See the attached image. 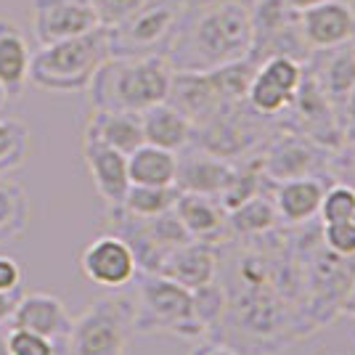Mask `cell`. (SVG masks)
I'll use <instances>...</instances> for the list:
<instances>
[{"mask_svg": "<svg viewBox=\"0 0 355 355\" xmlns=\"http://www.w3.org/2000/svg\"><path fill=\"white\" fill-rule=\"evenodd\" d=\"M268 119L273 117L257 114L247 104V98L236 101V104H228L223 106L220 112H215L207 122L193 128L191 146L234 162L236 157H247L257 144H263V138H266L263 128H266Z\"/></svg>", "mask_w": 355, "mask_h": 355, "instance_id": "7", "label": "cell"}, {"mask_svg": "<svg viewBox=\"0 0 355 355\" xmlns=\"http://www.w3.org/2000/svg\"><path fill=\"white\" fill-rule=\"evenodd\" d=\"M300 30L311 51H326L355 40V6L347 0H326L300 11Z\"/></svg>", "mask_w": 355, "mask_h": 355, "instance_id": "14", "label": "cell"}, {"mask_svg": "<svg viewBox=\"0 0 355 355\" xmlns=\"http://www.w3.org/2000/svg\"><path fill=\"white\" fill-rule=\"evenodd\" d=\"M112 56L109 30H96L77 35L69 40L40 45L30 61V83L51 93H80L88 90L93 74Z\"/></svg>", "mask_w": 355, "mask_h": 355, "instance_id": "3", "label": "cell"}, {"mask_svg": "<svg viewBox=\"0 0 355 355\" xmlns=\"http://www.w3.org/2000/svg\"><path fill=\"white\" fill-rule=\"evenodd\" d=\"M141 128H144V144L167 148V151H183L191 146L193 122L173 104H154L141 112Z\"/></svg>", "mask_w": 355, "mask_h": 355, "instance_id": "23", "label": "cell"}, {"mask_svg": "<svg viewBox=\"0 0 355 355\" xmlns=\"http://www.w3.org/2000/svg\"><path fill=\"white\" fill-rule=\"evenodd\" d=\"M159 273L186 289H199L220 276V247L209 241L189 239L167 252Z\"/></svg>", "mask_w": 355, "mask_h": 355, "instance_id": "15", "label": "cell"}, {"mask_svg": "<svg viewBox=\"0 0 355 355\" xmlns=\"http://www.w3.org/2000/svg\"><path fill=\"white\" fill-rule=\"evenodd\" d=\"M133 297L104 295L72 318L67 355H125L133 329Z\"/></svg>", "mask_w": 355, "mask_h": 355, "instance_id": "6", "label": "cell"}, {"mask_svg": "<svg viewBox=\"0 0 355 355\" xmlns=\"http://www.w3.org/2000/svg\"><path fill=\"white\" fill-rule=\"evenodd\" d=\"M355 212V189L347 183H334L326 186L321 207H318V218L321 223H342L353 220Z\"/></svg>", "mask_w": 355, "mask_h": 355, "instance_id": "31", "label": "cell"}, {"mask_svg": "<svg viewBox=\"0 0 355 355\" xmlns=\"http://www.w3.org/2000/svg\"><path fill=\"white\" fill-rule=\"evenodd\" d=\"M173 212L186 228V234L196 241H209L218 247L220 241H228V212L223 209L218 196L180 191L173 205Z\"/></svg>", "mask_w": 355, "mask_h": 355, "instance_id": "18", "label": "cell"}, {"mask_svg": "<svg viewBox=\"0 0 355 355\" xmlns=\"http://www.w3.org/2000/svg\"><path fill=\"white\" fill-rule=\"evenodd\" d=\"M24 282V268L11 254L0 252V292H21Z\"/></svg>", "mask_w": 355, "mask_h": 355, "instance_id": "35", "label": "cell"}, {"mask_svg": "<svg viewBox=\"0 0 355 355\" xmlns=\"http://www.w3.org/2000/svg\"><path fill=\"white\" fill-rule=\"evenodd\" d=\"M83 159H85V167L93 178V186H96L98 196L106 202V207H122L125 193L130 189L128 154L106 146L96 138L83 135Z\"/></svg>", "mask_w": 355, "mask_h": 355, "instance_id": "16", "label": "cell"}, {"mask_svg": "<svg viewBox=\"0 0 355 355\" xmlns=\"http://www.w3.org/2000/svg\"><path fill=\"white\" fill-rule=\"evenodd\" d=\"M326 151L329 148L318 146L308 135L286 130L268 144V148L260 154V162H263V173L273 183H279L289 178L318 175V167L326 162Z\"/></svg>", "mask_w": 355, "mask_h": 355, "instance_id": "13", "label": "cell"}, {"mask_svg": "<svg viewBox=\"0 0 355 355\" xmlns=\"http://www.w3.org/2000/svg\"><path fill=\"white\" fill-rule=\"evenodd\" d=\"M276 223H279V215L273 207V199L266 193H257L250 202H244L228 212V241L263 236V234L276 228Z\"/></svg>", "mask_w": 355, "mask_h": 355, "instance_id": "26", "label": "cell"}, {"mask_svg": "<svg viewBox=\"0 0 355 355\" xmlns=\"http://www.w3.org/2000/svg\"><path fill=\"white\" fill-rule=\"evenodd\" d=\"M231 170H234V162L220 159L215 154H207V151L196 146H189L178 151L175 189L178 191L220 196L228 178H231Z\"/></svg>", "mask_w": 355, "mask_h": 355, "instance_id": "20", "label": "cell"}, {"mask_svg": "<svg viewBox=\"0 0 355 355\" xmlns=\"http://www.w3.org/2000/svg\"><path fill=\"white\" fill-rule=\"evenodd\" d=\"M85 138H96L122 154H130L144 144L141 114L117 109H93L85 125Z\"/></svg>", "mask_w": 355, "mask_h": 355, "instance_id": "24", "label": "cell"}, {"mask_svg": "<svg viewBox=\"0 0 355 355\" xmlns=\"http://www.w3.org/2000/svg\"><path fill=\"white\" fill-rule=\"evenodd\" d=\"M61 342H53L43 337V334H35V331H27V329H11L6 331V353L8 355H59Z\"/></svg>", "mask_w": 355, "mask_h": 355, "instance_id": "32", "label": "cell"}, {"mask_svg": "<svg viewBox=\"0 0 355 355\" xmlns=\"http://www.w3.org/2000/svg\"><path fill=\"white\" fill-rule=\"evenodd\" d=\"M193 297V313L199 318V324L205 329V334H215L223 326L225 311H228V295L225 286L220 284V279L205 284L199 289H191Z\"/></svg>", "mask_w": 355, "mask_h": 355, "instance_id": "30", "label": "cell"}, {"mask_svg": "<svg viewBox=\"0 0 355 355\" xmlns=\"http://www.w3.org/2000/svg\"><path fill=\"white\" fill-rule=\"evenodd\" d=\"M324 191L326 183L318 175L289 178V180L273 183L270 199H273L279 220H284L286 225H305L318 218Z\"/></svg>", "mask_w": 355, "mask_h": 355, "instance_id": "21", "label": "cell"}, {"mask_svg": "<svg viewBox=\"0 0 355 355\" xmlns=\"http://www.w3.org/2000/svg\"><path fill=\"white\" fill-rule=\"evenodd\" d=\"M11 329H27L35 334H43L48 340H67L72 329V315L67 305L56 295L48 292H27L19 297L14 313H11Z\"/></svg>", "mask_w": 355, "mask_h": 355, "instance_id": "17", "label": "cell"}, {"mask_svg": "<svg viewBox=\"0 0 355 355\" xmlns=\"http://www.w3.org/2000/svg\"><path fill=\"white\" fill-rule=\"evenodd\" d=\"M353 48H355V40H353Z\"/></svg>", "mask_w": 355, "mask_h": 355, "instance_id": "43", "label": "cell"}, {"mask_svg": "<svg viewBox=\"0 0 355 355\" xmlns=\"http://www.w3.org/2000/svg\"><path fill=\"white\" fill-rule=\"evenodd\" d=\"M254 0H183L164 51L173 69H215L250 59Z\"/></svg>", "mask_w": 355, "mask_h": 355, "instance_id": "1", "label": "cell"}, {"mask_svg": "<svg viewBox=\"0 0 355 355\" xmlns=\"http://www.w3.org/2000/svg\"><path fill=\"white\" fill-rule=\"evenodd\" d=\"M311 53L313 51L300 30V11H295L286 0H254L250 51L254 64L270 56H289L305 64Z\"/></svg>", "mask_w": 355, "mask_h": 355, "instance_id": "9", "label": "cell"}, {"mask_svg": "<svg viewBox=\"0 0 355 355\" xmlns=\"http://www.w3.org/2000/svg\"><path fill=\"white\" fill-rule=\"evenodd\" d=\"M80 273L90 284L117 292L138 276V263L130 244L117 234L106 231L88 241V247L80 252Z\"/></svg>", "mask_w": 355, "mask_h": 355, "instance_id": "11", "label": "cell"}, {"mask_svg": "<svg viewBox=\"0 0 355 355\" xmlns=\"http://www.w3.org/2000/svg\"><path fill=\"white\" fill-rule=\"evenodd\" d=\"M340 313H347V315H353L355 318V273H353V279H350V284H347V292H345Z\"/></svg>", "mask_w": 355, "mask_h": 355, "instance_id": "38", "label": "cell"}, {"mask_svg": "<svg viewBox=\"0 0 355 355\" xmlns=\"http://www.w3.org/2000/svg\"><path fill=\"white\" fill-rule=\"evenodd\" d=\"M30 11L37 45L69 40L101 27L90 0H32Z\"/></svg>", "mask_w": 355, "mask_h": 355, "instance_id": "12", "label": "cell"}, {"mask_svg": "<svg viewBox=\"0 0 355 355\" xmlns=\"http://www.w3.org/2000/svg\"><path fill=\"white\" fill-rule=\"evenodd\" d=\"M19 297H21V292H0V326H8Z\"/></svg>", "mask_w": 355, "mask_h": 355, "instance_id": "37", "label": "cell"}, {"mask_svg": "<svg viewBox=\"0 0 355 355\" xmlns=\"http://www.w3.org/2000/svg\"><path fill=\"white\" fill-rule=\"evenodd\" d=\"M148 0H90L93 11L98 16V24L112 30L122 24L128 16H133L138 8H144Z\"/></svg>", "mask_w": 355, "mask_h": 355, "instance_id": "34", "label": "cell"}, {"mask_svg": "<svg viewBox=\"0 0 355 355\" xmlns=\"http://www.w3.org/2000/svg\"><path fill=\"white\" fill-rule=\"evenodd\" d=\"M30 146V125L24 119L0 117V175H8L27 162Z\"/></svg>", "mask_w": 355, "mask_h": 355, "instance_id": "28", "label": "cell"}, {"mask_svg": "<svg viewBox=\"0 0 355 355\" xmlns=\"http://www.w3.org/2000/svg\"><path fill=\"white\" fill-rule=\"evenodd\" d=\"M133 308L135 334H170L180 340L207 337L193 313L191 289L162 273H141Z\"/></svg>", "mask_w": 355, "mask_h": 355, "instance_id": "5", "label": "cell"}, {"mask_svg": "<svg viewBox=\"0 0 355 355\" xmlns=\"http://www.w3.org/2000/svg\"><path fill=\"white\" fill-rule=\"evenodd\" d=\"M189 355H244V353H239L236 347H231L228 342L223 340H207V342H199Z\"/></svg>", "mask_w": 355, "mask_h": 355, "instance_id": "36", "label": "cell"}, {"mask_svg": "<svg viewBox=\"0 0 355 355\" xmlns=\"http://www.w3.org/2000/svg\"><path fill=\"white\" fill-rule=\"evenodd\" d=\"M0 355H8L6 353V334L3 331H0Z\"/></svg>", "mask_w": 355, "mask_h": 355, "instance_id": "40", "label": "cell"}, {"mask_svg": "<svg viewBox=\"0 0 355 355\" xmlns=\"http://www.w3.org/2000/svg\"><path fill=\"white\" fill-rule=\"evenodd\" d=\"M305 69L313 74V80L321 85L326 98L342 112V104L347 98V93L355 85V48L353 43L337 45V48H326V51H313Z\"/></svg>", "mask_w": 355, "mask_h": 355, "instance_id": "19", "label": "cell"}, {"mask_svg": "<svg viewBox=\"0 0 355 355\" xmlns=\"http://www.w3.org/2000/svg\"><path fill=\"white\" fill-rule=\"evenodd\" d=\"M30 45L14 19L0 16V88L8 98H19L30 83Z\"/></svg>", "mask_w": 355, "mask_h": 355, "instance_id": "22", "label": "cell"}, {"mask_svg": "<svg viewBox=\"0 0 355 355\" xmlns=\"http://www.w3.org/2000/svg\"><path fill=\"white\" fill-rule=\"evenodd\" d=\"M295 11H305V8H311V6H318V3H326V0H286ZM347 3H353V0H347Z\"/></svg>", "mask_w": 355, "mask_h": 355, "instance_id": "39", "label": "cell"}, {"mask_svg": "<svg viewBox=\"0 0 355 355\" xmlns=\"http://www.w3.org/2000/svg\"><path fill=\"white\" fill-rule=\"evenodd\" d=\"M178 193L180 191L175 186H133L130 183L122 209L135 218H157V215H164L173 209Z\"/></svg>", "mask_w": 355, "mask_h": 355, "instance_id": "29", "label": "cell"}, {"mask_svg": "<svg viewBox=\"0 0 355 355\" xmlns=\"http://www.w3.org/2000/svg\"><path fill=\"white\" fill-rule=\"evenodd\" d=\"M173 67L162 53L151 56H109L88 85L93 109L144 112L167 101Z\"/></svg>", "mask_w": 355, "mask_h": 355, "instance_id": "2", "label": "cell"}, {"mask_svg": "<svg viewBox=\"0 0 355 355\" xmlns=\"http://www.w3.org/2000/svg\"><path fill=\"white\" fill-rule=\"evenodd\" d=\"M302 61L289 56H270L254 67L247 88V104L263 117H282L302 83Z\"/></svg>", "mask_w": 355, "mask_h": 355, "instance_id": "10", "label": "cell"}, {"mask_svg": "<svg viewBox=\"0 0 355 355\" xmlns=\"http://www.w3.org/2000/svg\"><path fill=\"white\" fill-rule=\"evenodd\" d=\"M254 67L257 64L252 59H241L215 69H173L167 104L183 112L196 128L207 122L215 112H220L223 106L247 98Z\"/></svg>", "mask_w": 355, "mask_h": 355, "instance_id": "4", "label": "cell"}, {"mask_svg": "<svg viewBox=\"0 0 355 355\" xmlns=\"http://www.w3.org/2000/svg\"><path fill=\"white\" fill-rule=\"evenodd\" d=\"M30 225L27 189L8 175H0V247L24 236Z\"/></svg>", "mask_w": 355, "mask_h": 355, "instance_id": "27", "label": "cell"}, {"mask_svg": "<svg viewBox=\"0 0 355 355\" xmlns=\"http://www.w3.org/2000/svg\"><path fill=\"white\" fill-rule=\"evenodd\" d=\"M6 101H8V96H6V90H3V88H0V106H3V104H6Z\"/></svg>", "mask_w": 355, "mask_h": 355, "instance_id": "41", "label": "cell"}, {"mask_svg": "<svg viewBox=\"0 0 355 355\" xmlns=\"http://www.w3.org/2000/svg\"><path fill=\"white\" fill-rule=\"evenodd\" d=\"M183 0H148L144 8L109 30L112 56H151L162 53L178 27Z\"/></svg>", "mask_w": 355, "mask_h": 355, "instance_id": "8", "label": "cell"}, {"mask_svg": "<svg viewBox=\"0 0 355 355\" xmlns=\"http://www.w3.org/2000/svg\"><path fill=\"white\" fill-rule=\"evenodd\" d=\"M353 223H355V212H353Z\"/></svg>", "mask_w": 355, "mask_h": 355, "instance_id": "42", "label": "cell"}, {"mask_svg": "<svg viewBox=\"0 0 355 355\" xmlns=\"http://www.w3.org/2000/svg\"><path fill=\"white\" fill-rule=\"evenodd\" d=\"M321 244L340 257H355V223H321Z\"/></svg>", "mask_w": 355, "mask_h": 355, "instance_id": "33", "label": "cell"}, {"mask_svg": "<svg viewBox=\"0 0 355 355\" xmlns=\"http://www.w3.org/2000/svg\"><path fill=\"white\" fill-rule=\"evenodd\" d=\"M178 154L141 144L128 154V178L133 186H175Z\"/></svg>", "mask_w": 355, "mask_h": 355, "instance_id": "25", "label": "cell"}]
</instances>
